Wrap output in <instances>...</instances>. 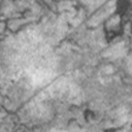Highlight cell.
Wrapping results in <instances>:
<instances>
[{
  "mask_svg": "<svg viewBox=\"0 0 132 132\" xmlns=\"http://www.w3.org/2000/svg\"><path fill=\"white\" fill-rule=\"evenodd\" d=\"M51 132H65V131H61V130H52Z\"/></svg>",
  "mask_w": 132,
  "mask_h": 132,
  "instance_id": "1",
  "label": "cell"
}]
</instances>
